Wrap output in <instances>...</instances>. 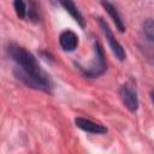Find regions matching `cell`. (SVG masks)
<instances>
[{
    "mask_svg": "<svg viewBox=\"0 0 154 154\" xmlns=\"http://www.w3.org/2000/svg\"><path fill=\"white\" fill-rule=\"evenodd\" d=\"M6 53L16 64L13 73L18 81L29 88L49 94L52 93L53 82L49 75L41 69L37 59L32 53L13 42L7 45Z\"/></svg>",
    "mask_w": 154,
    "mask_h": 154,
    "instance_id": "6da1fadb",
    "label": "cell"
},
{
    "mask_svg": "<svg viewBox=\"0 0 154 154\" xmlns=\"http://www.w3.org/2000/svg\"><path fill=\"white\" fill-rule=\"evenodd\" d=\"M94 54H95L94 59H93V61H91V64L88 69H84L78 63H76V66L78 67V70L83 73V76H85L88 78H97L107 69L105 51H103V47H102V45L100 43L99 40L94 41Z\"/></svg>",
    "mask_w": 154,
    "mask_h": 154,
    "instance_id": "7a4b0ae2",
    "label": "cell"
},
{
    "mask_svg": "<svg viewBox=\"0 0 154 154\" xmlns=\"http://www.w3.org/2000/svg\"><path fill=\"white\" fill-rule=\"evenodd\" d=\"M97 22H99V25H100V28H101V30H102V32H103V35H105L107 42H108L109 48H111L112 53L114 54V57H116L119 61H124V60L126 59L125 51H124L123 46L119 43V41L116 38V36H114V34L112 32V30H111L108 23H107L102 17H99V18H97Z\"/></svg>",
    "mask_w": 154,
    "mask_h": 154,
    "instance_id": "3957f363",
    "label": "cell"
},
{
    "mask_svg": "<svg viewBox=\"0 0 154 154\" xmlns=\"http://www.w3.org/2000/svg\"><path fill=\"white\" fill-rule=\"evenodd\" d=\"M119 96L123 102V105L130 111V112H136L138 109V96L137 91L135 88V84L129 81L124 83L120 89H119Z\"/></svg>",
    "mask_w": 154,
    "mask_h": 154,
    "instance_id": "277c9868",
    "label": "cell"
},
{
    "mask_svg": "<svg viewBox=\"0 0 154 154\" xmlns=\"http://www.w3.org/2000/svg\"><path fill=\"white\" fill-rule=\"evenodd\" d=\"M75 124L78 129L89 132V134H96V135H102L107 132V129L103 125H100L97 123H94L90 119L83 118V117H77L75 119Z\"/></svg>",
    "mask_w": 154,
    "mask_h": 154,
    "instance_id": "5b68a950",
    "label": "cell"
},
{
    "mask_svg": "<svg viewBox=\"0 0 154 154\" xmlns=\"http://www.w3.org/2000/svg\"><path fill=\"white\" fill-rule=\"evenodd\" d=\"M59 45L66 52H73L78 46V36L72 30H64L59 35Z\"/></svg>",
    "mask_w": 154,
    "mask_h": 154,
    "instance_id": "8992f818",
    "label": "cell"
},
{
    "mask_svg": "<svg viewBox=\"0 0 154 154\" xmlns=\"http://www.w3.org/2000/svg\"><path fill=\"white\" fill-rule=\"evenodd\" d=\"M101 5L103 6V8L106 10V12L112 18V20L116 24V28L119 30V32H124L125 31V24H124V22L122 19V17H120L117 7L112 2H109V1H101Z\"/></svg>",
    "mask_w": 154,
    "mask_h": 154,
    "instance_id": "52a82bcc",
    "label": "cell"
},
{
    "mask_svg": "<svg viewBox=\"0 0 154 154\" xmlns=\"http://www.w3.org/2000/svg\"><path fill=\"white\" fill-rule=\"evenodd\" d=\"M60 5L70 13V16L75 19V22H76L82 29L85 28V20H84V18H83L82 13L79 12V10L77 8V6H76L73 2H71V1H60Z\"/></svg>",
    "mask_w": 154,
    "mask_h": 154,
    "instance_id": "ba28073f",
    "label": "cell"
},
{
    "mask_svg": "<svg viewBox=\"0 0 154 154\" xmlns=\"http://www.w3.org/2000/svg\"><path fill=\"white\" fill-rule=\"evenodd\" d=\"M141 34L143 36V40H146L150 45L153 43V41H154V23H153V19L152 18H147L142 23Z\"/></svg>",
    "mask_w": 154,
    "mask_h": 154,
    "instance_id": "9c48e42d",
    "label": "cell"
},
{
    "mask_svg": "<svg viewBox=\"0 0 154 154\" xmlns=\"http://www.w3.org/2000/svg\"><path fill=\"white\" fill-rule=\"evenodd\" d=\"M13 7H14V11H16V14L18 16V18L20 19H25L26 18V11H28V7H26V4L22 0H16L13 2Z\"/></svg>",
    "mask_w": 154,
    "mask_h": 154,
    "instance_id": "30bf717a",
    "label": "cell"
},
{
    "mask_svg": "<svg viewBox=\"0 0 154 154\" xmlns=\"http://www.w3.org/2000/svg\"><path fill=\"white\" fill-rule=\"evenodd\" d=\"M26 18H29L32 22H38L40 20V14L37 11V5L32 1L29 2V8L26 11Z\"/></svg>",
    "mask_w": 154,
    "mask_h": 154,
    "instance_id": "8fae6325",
    "label": "cell"
}]
</instances>
